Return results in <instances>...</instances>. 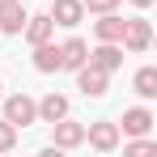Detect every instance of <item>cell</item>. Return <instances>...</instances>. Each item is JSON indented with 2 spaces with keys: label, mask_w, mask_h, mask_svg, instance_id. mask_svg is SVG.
Segmentation results:
<instances>
[{
  "label": "cell",
  "mask_w": 157,
  "mask_h": 157,
  "mask_svg": "<svg viewBox=\"0 0 157 157\" xmlns=\"http://www.w3.org/2000/svg\"><path fill=\"white\" fill-rule=\"evenodd\" d=\"M26 9L21 4H9V9H0V34H21V26H26Z\"/></svg>",
  "instance_id": "obj_14"
},
{
  "label": "cell",
  "mask_w": 157,
  "mask_h": 157,
  "mask_svg": "<svg viewBox=\"0 0 157 157\" xmlns=\"http://www.w3.org/2000/svg\"><path fill=\"white\" fill-rule=\"evenodd\" d=\"M85 64H94V68H102V72L123 68V43H98V47H89Z\"/></svg>",
  "instance_id": "obj_5"
},
{
  "label": "cell",
  "mask_w": 157,
  "mask_h": 157,
  "mask_svg": "<svg viewBox=\"0 0 157 157\" xmlns=\"http://www.w3.org/2000/svg\"><path fill=\"white\" fill-rule=\"evenodd\" d=\"M0 102H4V119H9L13 128L38 123V102H34L30 94H9V98H0Z\"/></svg>",
  "instance_id": "obj_1"
},
{
  "label": "cell",
  "mask_w": 157,
  "mask_h": 157,
  "mask_svg": "<svg viewBox=\"0 0 157 157\" xmlns=\"http://www.w3.org/2000/svg\"><path fill=\"white\" fill-rule=\"evenodd\" d=\"M119 123H123V136H149L157 119H153V110H149V106H128Z\"/></svg>",
  "instance_id": "obj_7"
},
{
  "label": "cell",
  "mask_w": 157,
  "mask_h": 157,
  "mask_svg": "<svg viewBox=\"0 0 157 157\" xmlns=\"http://www.w3.org/2000/svg\"><path fill=\"white\" fill-rule=\"evenodd\" d=\"M9 4H17V0H0V9H9Z\"/></svg>",
  "instance_id": "obj_20"
},
{
  "label": "cell",
  "mask_w": 157,
  "mask_h": 157,
  "mask_svg": "<svg viewBox=\"0 0 157 157\" xmlns=\"http://www.w3.org/2000/svg\"><path fill=\"white\" fill-rule=\"evenodd\" d=\"M0 98H4V85H0Z\"/></svg>",
  "instance_id": "obj_21"
},
{
  "label": "cell",
  "mask_w": 157,
  "mask_h": 157,
  "mask_svg": "<svg viewBox=\"0 0 157 157\" xmlns=\"http://www.w3.org/2000/svg\"><path fill=\"white\" fill-rule=\"evenodd\" d=\"M51 144L55 149H81L85 144V123H72L68 115L51 123Z\"/></svg>",
  "instance_id": "obj_4"
},
{
  "label": "cell",
  "mask_w": 157,
  "mask_h": 157,
  "mask_svg": "<svg viewBox=\"0 0 157 157\" xmlns=\"http://www.w3.org/2000/svg\"><path fill=\"white\" fill-rule=\"evenodd\" d=\"M34 68L38 72H59V47H55L51 38L34 47Z\"/></svg>",
  "instance_id": "obj_13"
},
{
  "label": "cell",
  "mask_w": 157,
  "mask_h": 157,
  "mask_svg": "<svg viewBox=\"0 0 157 157\" xmlns=\"http://www.w3.org/2000/svg\"><path fill=\"white\" fill-rule=\"evenodd\" d=\"M106 85H110V72L94 68V64H81V68H77V89L85 94V98H102Z\"/></svg>",
  "instance_id": "obj_6"
},
{
  "label": "cell",
  "mask_w": 157,
  "mask_h": 157,
  "mask_svg": "<svg viewBox=\"0 0 157 157\" xmlns=\"http://www.w3.org/2000/svg\"><path fill=\"white\" fill-rule=\"evenodd\" d=\"M85 4V13H110V9H119L123 0H81Z\"/></svg>",
  "instance_id": "obj_18"
},
{
  "label": "cell",
  "mask_w": 157,
  "mask_h": 157,
  "mask_svg": "<svg viewBox=\"0 0 157 157\" xmlns=\"http://www.w3.org/2000/svg\"><path fill=\"white\" fill-rule=\"evenodd\" d=\"M85 140H89V149H98V153H115L119 140H123V132H119V123H110V119H98V123L85 128Z\"/></svg>",
  "instance_id": "obj_3"
},
{
  "label": "cell",
  "mask_w": 157,
  "mask_h": 157,
  "mask_svg": "<svg viewBox=\"0 0 157 157\" xmlns=\"http://www.w3.org/2000/svg\"><path fill=\"white\" fill-rule=\"evenodd\" d=\"M68 115V98L64 94H47L43 102H38V123H55V119H64Z\"/></svg>",
  "instance_id": "obj_12"
},
{
  "label": "cell",
  "mask_w": 157,
  "mask_h": 157,
  "mask_svg": "<svg viewBox=\"0 0 157 157\" xmlns=\"http://www.w3.org/2000/svg\"><path fill=\"white\" fill-rule=\"evenodd\" d=\"M123 51L132 55H140V51H149L153 47V26H149V17H123Z\"/></svg>",
  "instance_id": "obj_2"
},
{
  "label": "cell",
  "mask_w": 157,
  "mask_h": 157,
  "mask_svg": "<svg viewBox=\"0 0 157 157\" xmlns=\"http://www.w3.org/2000/svg\"><path fill=\"white\" fill-rule=\"evenodd\" d=\"M13 149H17V128L0 115V153H13Z\"/></svg>",
  "instance_id": "obj_17"
},
{
  "label": "cell",
  "mask_w": 157,
  "mask_h": 157,
  "mask_svg": "<svg viewBox=\"0 0 157 157\" xmlns=\"http://www.w3.org/2000/svg\"><path fill=\"white\" fill-rule=\"evenodd\" d=\"M132 89H136L140 98H157V68L153 64H144V68L132 77Z\"/></svg>",
  "instance_id": "obj_15"
},
{
  "label": "cell",
  "mask_w": 157,
  "mask_h": 157,
  "mask_svg": "<svg viewBox=\"0 0 157 157\" xmlns=\"http://www.w3.org/2000/svg\"><path fill=\"white\" fill-rule=\"evenodd\" d=\"M85 55H89V43H85V38H68V43H59V68L77 72L81 64H85Z\"/></svg>",
  "instance_id": "obj_11"
},
{
  "label": "cell",
  "mask_w": 157,
  "mask_h": 157,
  "mask_svg": "<svg viewBox=\"0 0 157 157\" xmlns=\"http://www.w3.org/2000/svg\"><path fill=\"white\" fill-rule=\"evenodd\" d=\"M94 38H98V43H119V38H123V17H119L115 9H110V13H98Z\"/></svg>",
  "instance_id": "obj_9"
},
{
  "label": "cell",
  "mask_w": 157,
  "mask_h": 157,
  "mask_svg": "<svg viewBox=\"0 0 157 157\" xmlns=\"http://www.w3.org/2000/svg\"><path fill=\"white\" fill-rule=\"evenodd\" d=\"M132 4H136V9H149V4H153V0H132Z\"/></svg>",
  "instance_id": "obj_19"
},
{
  "label": "cell",
  "mask_w": 157,
  "mask_h": 157,
  "mask_svg": "<svg viewBox=\"0 0 157 157\" xmlns=\"http://www.w3.org/2000/svg\"><path fill=\"white\" fill-rule=\"evenodd\" d=\"M21 34H26V43H30V47L47 43V38L55 34V21H51V13H38V17H26V26H21Z\"/></svg>",
  "instance_id": "obj_10"
},
{
  "label": "cell",
  "mask_w": 157,
  "mask_h": 157,
  "mask_svg": "<svg viewBox=\"0 0 157 157\" xmlns=\"http://www.w3.org/2000/svg\"><path fill=\"white\" fill-rule=\"evenodd\" d=\"M119 144H123V140H119ZM123 153H128V157H153L157 153V140H149V136H132L128 144H123Z\"/></svg>",
  "instance_id": "obj_16"
},
{
  "label": "cell",
  "mask_w": 157,
  "mask_h": 157,
  "mask_svg": "<svg viewBox=\"0 0 157 157\" xmlns=\"http://www.w3.org/2000/svg\"><path fill=\"white\" fill-rule=\"evenodd\" d=\"M51 21L64 26V30L81 26V21H85V4H81V0H55L51 4Z\"/></svg>",
  "instance_id": "obj_8"
}]
</instances>
